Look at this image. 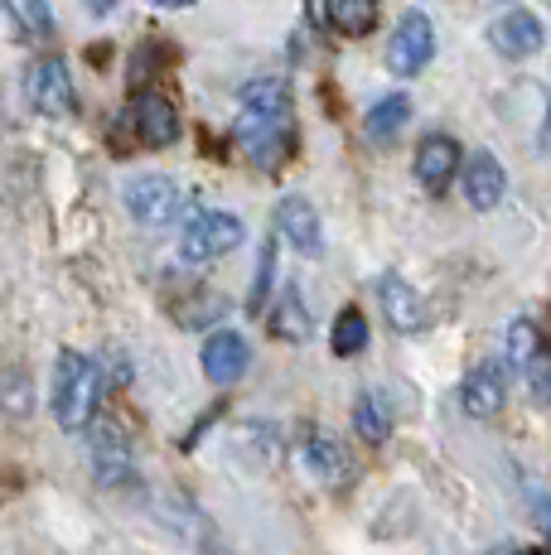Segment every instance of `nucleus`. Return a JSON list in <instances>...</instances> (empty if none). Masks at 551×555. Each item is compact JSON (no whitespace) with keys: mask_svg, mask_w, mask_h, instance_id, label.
<instances>
[{"mask_svg":"<svg viewBox=\"0 0 551 555\" xmlns=\"http://www.w3.org/2000/svg\"><path fill=\"white\" fill-rule=\"evenodd\" d=\"M271 334L281 338V344H305V338H310V309H305V300H300V291H295V285H285V295L276 300Z\"/></svg>","mask_w":551,"mask_h":555,"instance_id":"19","label":"nucleus"},{"mask_svg":"<svg viewBox=\"0 0 551 555\" xmlns=\"http://www.w3.org/2000/svg\"><path fill=\"white\" fill-rule=\"evenodd\" d=\"M25 98L39 116H68L73 112L78 92H73V73L59 53H44V59H35L25 68Z\"/></svg>","mask_w":551,"mask_h":555,"instance_id":"4","label":"nucleus"},{"mask_svg":"<svg viewBox=\"0 0 551 555\" xmlns=\"http://www.w3.org/2000/svg\"><path fill=\"white\" fill-rule=\"evenodd\" d=\"M247 228H242L238 212H222V208H208V212H194L179 232V256L189 266H204V261H218V256L238 251Z\"/></svg>","mask_w":551,"mask_h":555,"instance_id":"2","label":"nucleus"},{"mask_svg":"<svg viewBox=\"0 0 551 555\" xmlns=\"http://www.w3.org/2000/svg\"><path fill=\"white\" fill-rule=\"evenodd\" d=\"M271 275H276V242L261 247L257 281H252V295H247V314H261V305H267V295H271Z\"/></svg>","mask_w":551,"mask_h":555,"instance_id":"26","label":"nucleus"},{"mask_svg":"<svg viewBox=\"0 0 551 555\" xmlns=\"http://www.w3.org/2000/svg\"><path fill=\"white\" fill-rule=\"evenodd\" d=\"M121 203L136 222L165 228V222H175L179 208H184V189H179L169 175H136L131 184L121 189Z\"/></svg>","mask_w":551,"mask_h":555,"instance_id":"3","label":"nucleus"},{"mask_svg":"<svg viewBox=\"0 0 551 555\" xmlns=\"http://www.w3.org/2000/svg\"><path fill=\"white\" fill-rule=\"evenodd\" d=\"M460 401H464V415H474V421H489V415H498V411H503V401H508L503 367H498V362H479V367L464 377Z\"/></svg>","mask_w":551,"mask_h":555,"instance_id":"11","label":"nucleus"},{"mask_svg":"<svg viewBox=\"0 0 551 555\" xmlns=\"http://www.w3.org/2000/svg\"><path fill=\"white\" fill-rule=\"evenodd\" d=\"M533 397L542 401V405H551V372H542V377H533Z\"/></svg>","mask_w":551,"mask_h":555,"instance_id":"28","label":"nucleus"},{"mask_svg":"<svg viewBox=\"0 0 551 555\" xmlns=\"http://www.w3.org/2000/svg\"><path fill=\"white\" fill-rule=\"evenodd\" d=\"M533 517H537V527H542V537L551 541V498L547 493H533Z\"/></svg>","mask_w":551,"mask_h":555,"instance_id":"27","label":"nucleus"},{"mask_svg":"<svg viewBox=\"0 0 551 555\" xmlns=\"http://www.w3.org/2000/svg\"><path fill=\"white\" fill-rule=\"evenodd\" d=\"M49 401H54V421L63 430H88L102 401V367L92 358L63 348L54 358V397Z\"/></svg>","mask_w":551,"mask_h":555,"instance_id":"1","label":"nucleus"},{"mask_svg":"<svg viewBox=\"0 0 551 555\" xmlns=\"http://www.w3.org/2000/svg\"><path fill=\"white\" fill-rule=\"evenodd\" d=\"M527 555H551V551H527Z\"/></svg>","mask_w":551,"mask_h":555,"instance_id":"32","label":"nucleus"},{"mask_svg":"<svg viewBox=\"0 0 551 555\" xmlns=\"http://www.w3.org/2000/svg\"><path fill=\"white\" fill-rule=\"evenodd\" d=\"M489 39H494V49L503 53V59H527V53L542 49L547 35H542V20H537L533 10H508L503 20H494Z\"/></svg>","mask_w":551,"mask_h":555,"instance_id":"13","label":"nucleus"},{"mask_svg":"<svg viewBox=\"0 0 551 555\" xmlns=\"http://www.w3.org/2000/svg\"><path fill=\"white\" fill-rule=\"evenodd\" d=\"M503 165H498L494 155H474L470 159V169H464V198L474 203V208H484L489 212L498 198H503Z\"/></svg>","mask_w":551,"mask_h":555,"instance_id":"16","label":"nucleus"},{"mask_svg":"<svg viewBox=\"0 0 551 555\" xmlns=\"http://www.w3.org/2000/svg\"><path fill=\"white\" fill-rule=\"evenodd\" d=\"M431 59H436V29H431V20L421 10H407L387 39V68L397 78H417Z\"/></svg>","mask_w":551,"mask_h":555,"instance_id":"5","label":"nucleus"},{"mask_svg":"<svg viewBox=\"0 0 551 555\" xmlns=\"http://www.w3.org/2000/svg\"><path fill=\"white\" fill-rule=\"evenodd\" d=\"M542 145L551 151V112H547V126H542Z\"/></svg>","mask_w":551,"mask_h":555,"instance_id":"31","label":"nucleus"},{"mask_svg":"<svg viewBox=\"0 0 551 555\" xmlns=\"http://www.w3.org/2000/svg\"><path fill=\"white\" fill-rule=\"evenodd\" d=\"M334 353L338 358H354V353H363L368 348V319L358 314V309H344V314L334 319Z\"/></svg>","mask_w":551,"mask_h":555,"instance_id":"24","label":"nucleus"},{"mask_svg":"<svg viewBox=\"0 0 551 555\" xmlns=\"http://www.w3.org/2000/svg\"><path fill=\"white\" fill-rule=\"evenodd\" d=\"M454 165H460V145H454L450 135H426V141L417 145V179L431 194H440V189L450 184Z\"/></svg>","mask_w":551,"mask_h":555,"instance_id":"15","label":"nucleus"},{"mask_svg":"<svg viewBox=\"0 0 551 555\" xmlns=\"http://www.w3.org/2000/svg\"><path fill=\"white\" fill-rule=\"evenodd\" d=\"M276 232H281L295 251H320V212H315V203L300 194L281 198L276 203Z\"/></svg>","mask_w":551,"mask_h":555,"instance_id":"14","label":"nucleus"},{"mask_svg":"<svg viewBox=\"0 0 551 555\" xmlns=\"http://www.w3.org/2000/svg\"><path fill=\"white\" fill-rule=\"evenodd\" d=\"M0 411L25 421L35 411V391H29V372L25 367H5L0 372Z\"/></svg>","mask_w":551,"mask_h":555,"instance_id":"23","label":"nucleus"},{"mask_svg":"<svg viewBox=\"0 0 551 555\" xmlns=\"http://www.w3.org/2000/svg\"><path fill=\"white\" fill-rule=\"evenodd\" d=\"M537 348H542L537 324H533V319H517V324L508 328V362H513L517 372H527V367H533V358H537Z\"/></svg>","mask_w":551,"mask_h":555,"instance_id":"25","label":"nucleus"},{"mask_svg":"<svg viewBox=\"0 0 551 555\" xmlns=\"http://www.w3.org/2000/svg\"><path fill=\"white\" fill-rule=\"evenodd\" d=\"M330 10V25L348 39H363L377 25V0H324Z\"/></svg>","mask_w":551,"mask_h":555,"instance_id":"20","label":"nucleus"},{"mask_svg":"<svg viewBox=\"0 0 551 555\" xmlns=\"http://www.w3.org/2000/svg\"><path fill=\"white\" fill-rule=\"evenodd\" d=\"M92 474H98V483H131L136 468H131V444L121 440V430H116L112 421H98V430H92Z\"/></svg>","mask_w":551,"mask_h":555,"instance_id":"10","label":"nucleus"},{"mask_svg":"<svg viewBox=\"0 0 551 555\" xmlns=\"http://www.w3.org/2000/svg\"><path fill=\"white\" fill-rule=\"evenodd\" d=\"M82 5H88L92 15H112V10H116V0H82Z\"/></svg>","mask_w":551,"mask_h":555,"instance_id":"29","label":"nucleus"},{"mask_svg":"<svg viewBox=\"0 0 551 555\" xmlns=\"http://www.w3.org/2000/svg\"><path fill=\"white\" fill-rule=\"evenodd\" d=\"M407 116H411V102L401 98V92H392V98H383L373 112H368L363 126H368V135H373V141H392V135L407 126Z\"/></svg>","mask_w":551,"mask_h":555,"instance_id":"22","label":"nucleus"},{"mask_svg":"<svg viewBox=\"0 0 551 555\" xmlns=\"http://www.w3.org/2000/svg\"><path fill=\"white\" fill-rule=\"evenodd\" d=\"M198 362H204V377L218 382V387H232V382L247 372L252 362V348L242 334H232V328H218V334L204 338V353H198Z\"/></svg>","mask_w":551,"mask_h":555,"instance_id":"8","label":"nucleus"},{"mask_svg":"<svg viewBox=\"0 0 551 555\" xmlns=\"http://www.w3.org/2000/svg\"><path fill=\"white\" fill-rule=\"evenodd\" d=\"M242 112L247 116H281L291 121V88L281 78H257L242 88Z\"/></svg>","mask_w":551,"mask_h":555,"instance_id":"18","label":"nucleus"},{"mask_svg":"<svg viewBox=\"0 0 551 555\" xmlns=\"http://www.w3.org/2000/svg\"><path fill=\"white\" fill-rule=\"evenodd\" d=\"M232 135H238L242 155L261 169H276L285 155H291V121H281V116H247L242 112Z\"/></svg>","mask_w":551,"mask_h":555,"instance_id":"6","label":"nucleus"},{"mask_svg":"<svg viewBox=\"0 0 551 555\" xmlns=\"http://www.w3.org/2000/svg\"><path fill=\"white\" fill-rule=\"evenodd\" d=\"M10 15V25L20 29V39H29V44H44V39H54V10H49V0H0Z\"/></svg>","mask_w":551,"mask_h":555,"instance_id":"17","label":"nucleus"},{"mask_svg":"<svg viewBox=\"0 0 551 555\" xmlns=\"http://www.w3.org/2000/svg\"><path fill=\"white\" fill-rule=\"evenodd\" d=\"M131 121H136L141 145H151V151H165V145L179 141V106L161 88H141V92H136V98H131Z\"/></svg>","mask_w":551,"mask_h":555,"instance_id":"7","label":"nucleus"},{"mask_svg":"<svg viewBox=\"0 0 551 555\" xmlns=\"http://www.w3.org/2000/svg\"><path fill=\"white\" fill-rule=\"evenodd\" d=\"M377 305H383L387 324L401 328V334H417V328H426V300L417 295V285H407L397 271H387L383 281H377Z\"/></svg>","mask_w":551,"mask_h":555,"instance_id":"9","label":"nucleus"},{"mask_svg":"<svg viewBox=\"0 0 551 555\" xmlns=\"http://www.w3.org/2000/svg\"><path fill=\"white\" fill-rule=\"evenodd\" d=\"M305 464H310V474L320 478L324 488H344L348 478H354V459H348V450L334 440L330 430L305 435Z\"/></svg>","mask_w":551,"mask_h":555,"instance_id":"12","label":"nucleus"},{"mask_svg":"<svg viewBox=\"0 0 551 555\" xmlns=\"http://www.w3.org/2000/svg\"><path fill=\"white\" fill-rule=\"evenodd\" d=\"M151 5H161V10H184V5H194V0H151Z\"/></svg>","mask_w":551,"mask_h":555,"instance_id":"30","label":"nucleus"},{"mask_svg":"<svg viewBox=\"0 0 551 555\" xmlns=\"http://www.w3.org/2000/svg\"><path fill=\"white\" fill-rule=\"evenodd\" d=\"M354 430L363 435V444H387L392 435V411L383 397H373V391H363V397L354 401Z\"/></svg>","mask_w":551,"mask_h":555,"instance_id":"21","label":"nucleus"}]
</instances>
